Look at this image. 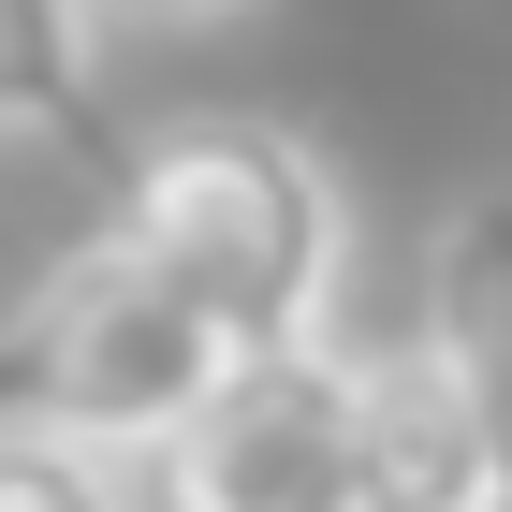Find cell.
I'll list each match as a JSON object with an SVG mask.
<instances>
[{
  "mask_svg": "<svg viewBox=\"0 0 512 512\" xmlns=\"http://www.w3.org/2000/svg\"><path fill=\"white\" fill-rule=\"evenodd\" d=\"M425 352L454 366L469 395V439H483V483L512 512V191H469L425 249Z\"/></svg>",
  "mask_w": 512,
  "mask_h": 512,
  "instance_id": "cell-4",
  "label": "cell"
},
{
  "mask_svg": "<svg viewBox=\"0 0 512 512\" xmlns=\"http://www.w3.org/2000/svg\"><path fill=\"white\" fill-rule=\"evenodd\" d=\"M161 512H366V366L337 337L235 352L161 425Z\"/></svg>",
  "mask_w": 512,
  "mask_h": 512,
  "instance_id": "cell-3",
  "label": "cell"
},
{
  "mask_svg": "<svg viewBox=\"0 0 512 512\" xmlns=\"http://www.w3.org/2000/svg\"><path fill=\"white\" fill-rule=\"evenodd\" d=\"M352 366H366V512H498L454 366L425 337L410 352H352Z\"/></svg>",
  "mask_w": 512,
  "mask_h": 512,
  "instance_id": "cell-5",
  "label": "cell"
},
{
  "mask_svg": "<svg viewBox=\"0 0 512 512\" xmlns=\"http://www.w3.org/2000/svg\"><path fill=\"white\" fill-rule=\"evenodd\" d=\"M88 15H132V30H191V15H235V0H88Z\"/></svg>",
  "mask_w": 512,
  "mask_h": 512,
  "instance_id": "cell-8",
  "label": "cell"
},
{
  "mask_svg": "<svg viewBox=\"0 0 512 512\" xmlns=\"http://www.w3.org/2000/svg\"><path fill=\"white\" fill-rule=\"evenodd\" d=\"M0 512H132L118 439H74V425H0Z\"/></svg>",
  "mask_w": 512,
  "mask_h": 512,
  "instance_id": "cell-7",
  "label": "cell"
},
{
  "mask_svg": "<svg viewBox=\"0 0 512 512\" xmlns=\"http://www.w3.org/2000/svg\"><path fill=\"white\" fill-rule=\"evenodd\" d=\"M235 366V337L176 293L161 264H132L118 235H88L0 322V425H74V439H161L205 381Z\"/></svg>",
  "mask_w": 512,
  "mask_h": 512,
  "instance_id": "cell-2",
  "label": "cell"
},
{
  "mask_svg": "<svg viewBox=\"0 0 512 512\" xmlns=\"http://www.w3.org/2000/svg\"><path fill=\"white\" fill-rule=\"evenodd\" d=\"M103 235H118L132 264H161L235 352L322 337V322H337V278H352V205H337V176H322L293 132H264V118L147 132Z\"/></svg>",
  "mask_w": 512,
  "mask_h": 512,
  "instance_id": "cell-1",
  "label": "cell"
},
{
  "mask_svg": "<svg viewBox=\"0 0 512 512\" xmlns=\"http://www.w3.org/2000/svg\"><path fill=\"white\" fill-rule=\"evenodd\" d=\"M103 74H88V0H0V132L15 147H88Z\"/></svg>",
  "mask_w": 512,
  "mask_h": 512,
  "instance_id": "cell-6",
  "label": "cell"
}]
</instances>
